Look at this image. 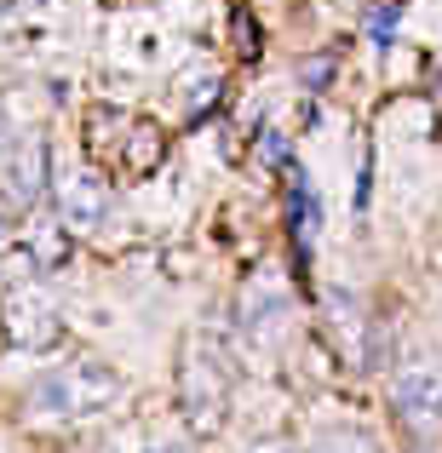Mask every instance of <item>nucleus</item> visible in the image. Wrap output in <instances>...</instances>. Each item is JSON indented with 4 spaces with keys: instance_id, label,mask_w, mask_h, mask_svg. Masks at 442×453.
Masks as SVG:
<instances>
[{
    "instance_id": "nucleus-1",
    "label": "nucleus",
    "mask_w": 442,
    "mask_h": 453,
    "mask_svg": "<svg viewBox=\"0 0 442 453\" xmlns=\"http://www.w3.org/2000/svg\"><path fill=\"white\" fill-rule=\"evenodd\" d=\"M115 396H121V373L98 356H81V362H64L46 379H35L29 413L52 425H81V419H98Z\"/></svg>"
},
{
    "instance_id": "nucleus-2",
    "label": "nucleus",
    "mask_w": 442,
    "mask_h": 453,
    "mask_svg": "<svg viewBox=\"0 0 442 453\" xmlns=\"http://www.w3.org/2000/svg\"><path fill=\"white\" fill-rule=\"evenodd\" d=\"M178 396H184L190 431L213 436L224 425V408H230V367H224V356H219L213 339H190L184 344V362H178Z\"/></svg>"
},
{
    "instance_id": "nucleus-3",
    "label": "nucleus",
    "mask_w": 442,
    "mask_h": 453,
    "mask_svg": "<svg viewBox=\"0 0 442 453\" xmlns=\"http://www.w3.org/2000/svg\"><path fill=\"white\" fill-rule=\"evenodd\" d=\"M0 327H6V339L18 350H52L64 339V310H58V299L41 281H18L0 299Z\"/></svg>"
},
{
    "instance_id": "nucleus-4",
    "label": "nucleus",
    "mask_w": 442,
    "mask_h": 453,
    "mask_svg": "<svg viewBox=\"0 0 442 453\" xmlns=\"http://www.w3.org/2000/svg\"><path fill=\"white\" fill-rule=\"evenodd\" d=\"M52 184V144L41 133L18 138L6 155H0V201L6 207H35Z\"/></svg>"
},
{
    "instance_id": "nucleus-5",
    "label": "nucleus",
    "mask_w": 442,
    "mask_h": 453,
    "mask_svg": "<svg viewBox=\"0 0 442 453\" xmlns=\"http://www.w3.org/2000/svg\"><path fill=\"white\" fill-rule=\"evenodd\" d=\"M391 408L402 425H437L442 419V362L437 356H414L391 379Z\"/></svg>"
},
{
    "instance_id": "nucleus-6",
    "label": "nucleus",
    "mask_w": 442,
    "mask_h": 453,
    "mask_svg": "<svg viewBox=\"0 0 442 453\" xmlns=\"http://www.w3.org/2000/svg\"><path fill=\"white\" fill-rule=\"evenodd\" d=\"M104 219H110V184H104V173L75 166V173L58 178V224H64L69 235L75 230H98Z\"/></svg>"
},
{
    "instance_id": "nucleus-7",
    "label": "nucleus",
    "mask_w": 442,
    "mask_h": 453,
    "mask_svg": "<svg viewBox=\"0 0 442 453\" xmlns=\"http://www.w3.org/2000/svg\"><path fill=\"white\" fill-rule=\"evenodd\" d=\"M161 155H167V133H161V121H150V115H133L127 121V133H121V144H115V173L121 178H150L155 166H161Z\"/></svg>"
},
{
    "instance_id": "nucleus-8",
    "label": "nucleus",
    "mask_w": 442,
    "mask_h": 453,
    "mask_svg": "<svg viewBox=\"0 0 442 453\" xmlns=\"http://www.w3.org/2000/svg\"><path fill=\"white\" fill-rule=\"evenodd\" d=\"M18 242H23V253H29L35 270H64L69 258H75V235H69L58 219H29L18 230Z\"/></svg>"
},
{
    "instance_id": "nucleus-9",
    "label": "nucleus",
    "mask_w": 442,
    "mask_h": 453,
    "mask_svg": "<svg viewBox=\"0 0 442 453\" xmlns=\"http://www.w3.org/2000/svg\"><path fill=\"white\" fill-rule=\"evenodd\" d=\"M127 121H133V115L127 110H115V104H92L87 110V127H81V138H87V155L92 161H115V144H121V133H127Z\"/></svg>"
},
{
    "instance_id": "nucleus-10",
    "label": "nucleus",
    "mask_w": 442,
    "mask_h": 453,
    "mask_svg": "<svg viewBox=\"0 0 442 453\" xmlns=\"http://www.w3.org/2000/svg\"><path fill=\"white\" fill-rule=\"evenodd\" d=\"M288 224L299 235V253H305L316 224H322V207H316V189H310V178L299 173V166H288Z\"/></svg>"
},
{
    "instance_id": "nucleus-11",
    "label": "nucleus",
    "mask_w": 442,
    "mask_h": 453,
    "mask_svg": "<svg viewBox=\"0 0 442 453\" xmlns=\"http://www.w3.org/2000/svg\"><path fill=\"white\" fill-rule=\"evenodd\" d=\"M230 23H236V52H242V58H259V29H253V12H247V6H236V12H230Z\"/></svg>"
},
{
    "instance_id": "nucleus-12",
    "label": "nucleus",
    "mask_w": 442,
    "mask_h": 453,
    "mask_svg": "<svg viewBox=\"0 0 442 453\" xmlns=\"http://www.w3.org/2000/svg\"><path fill=\"white\" fill-rule=\"evenodd\" d=\"M397 12H402V0H391L385 12H379V6L368 12V41H379V46H385V41H391V29H397Z\"/></svg>"
},
{
    "instance_id": "nucleus-13",
    "label": "nucleus",
    "mask_w": 442,
    "mask_h": 453,
    "mask_svg": "<svg viewBox=\"0 0 442 453\" xmlns=\"http://www.w3.org/2000/svg\"><path fill=\"white\" fill-rule=\"evenodd\" d=\"M316 453H374L368 448V436H356V431H339V436H328Z\"/></svg>"
},
{
    "instance_id": "nucleus-14",
    "label": "nucleus",
    "mask_w": 442,
    "mask_h": 453,
    "mask_svg": "<svg viewBox=\"0 0 442 453\" xmlns=\"http://www.w3.org/2000/svg\"><path fill=\"white\" fill-rule=\"evenodd\" d=\"M247 453H299V448L288 442V436H265V442H253Z\"/></svg>"
},
{
    "instance_id": "nucleus-15",
    "label": "nucleus",
    "mask_w": 442,
    "mask_h": 453,
    "mask_svg": "<svg viewBox=\"0 0 442 453\" xmlns=\"http://www.w3.org/2000/svg\"><path fill=\"white\" fill-rule=\"evenodd\" d=\"M6 247H12V207L0 201V253H6Z\"/></svg>"
},
{
    "instance_id": "nucleus-16",
    "label": "nucleus",
    "mask_w": 442,
    "mask_h": 453,
    "mask_svg": "<svg viewBox=\"0 0 442 453\" xmlns=\"http://www.w3.org/2000/svg\"><path fill=\"white\" fill-rule=\"evenodd\" d=\"M0 150H6V104H0Z\"/></svg>"
},
{
    "instance_id": "nucleus-17",
    "label": "nucleus",
    "mask_w": 442,
    "mask_h": 453,
    "mask_svg": "<svg viewBox=\"0 0 442 453\" xmlns=\"http://www.w3.org/2000/svg\"><path fill=\"white\" fill-rule=\"evenodd\" d=\"M155 453H184V448H155Z\"/></svg>"
},
{
    "instance_id": "nucleus-18",
    "label": "nucleus",
    "mask_w": 442,
    "mask_h": 453,
    "mask_svg": "<svg viewBox=\"0 0 442 453\" xmlns=\"http://www.w3.org/2000/svg\"><path fill=\"white\" fill-rule=\"evenodd\" d=\"M431 453H442V448H431Z\"/></svg>"
}]
</instances>
